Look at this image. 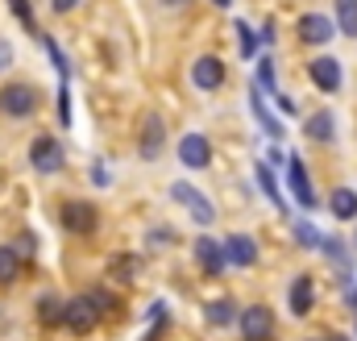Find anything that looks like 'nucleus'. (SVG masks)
I'll list each match as a JSON object with an SVG mask.
<instances>
[{
  "label": "nucleus",
  "mask_w": 357,
  "mask_h": 341,
  "mask_svg": "<svg viewBox=\"0 0 357 341\" xmlns=\"http://www.w3.org/2000/svg\"><path fill=\"white\" fill-rule=\"evenodd\" d=\"M354 250H357V233H354Z\"/></svg>",
  "instance_id": "a19ab883"
},
{
  "label": "nucleus",
  "mask_w": 357,
  "mask_h": 341,
  "mask_svg": "<svg viewBox=\"0 0 357 341\" xmlns=\"http://www.w3.org/2000/svg\"><path fill=\"white\" fill-rule=\"evenodd\" d=\"M17 279H21V254L13 246H0V287H8Z\"/></svg>",
  "instance_id": "4be33fe9"
},
{
  "label": "nucleus",
  "mask_w": 357,
  "mask_h": 341,
  "mask_svg": "<svg viewBox=\"0 0 357 341\" xmlns=\"http://www.w3.org/2000/svg\"><path fill=\"white\" fill-rule=\"evenodd\" d=\"M237 317H241V308H237V300H229V296L204 304V321H208L212 329H229V325H237Z\"/></svg>",
  "instance_id": "f3484780"
},
{
  "label": "nucleus",
  "mask_w": 357,
  "mask_h": 341,
  "mask_svg": "<svg viewBox=\"0 0 357 341\" xmlns=\"http://www.w3.org/2000/svg\"><path fill=\"white\" fill-rule=\"evenodd\" d=\"M38 104H42V96H38V87H33V84L13 80V84L0 87V113H4V117H13V121L33 117V113H38Z\"/></svg>",
  "instance_id": "f257e3e1"
},
{
  "label": "nucleus",
  "mask_w": 357,
  "mask_h": 341,
  "mask_svg": "<svg viewBox=\"0 0 357 341\" xmlns=\"http://www.w3.org/2000/svg\"><path fill=\"white\" fill-rule=\"evenodd\" d=\"M328 212L337 221H357V191L354 187H333L328 191Z\"/></svg>",
  "instance_id": "a211bd4d"
},
{
  "label": "nucleus",
  "mask_w": 357,
  "mask_h": 341,
  "mask_svg": "<svg viewBox=\"0 0 357 341\" xmlns=\"http://www.w3.org/2000/svg\"><path fill=\"white\" fill-rule=\"evenodd\" d=\"M258 87H262V92H278V87H274V63H270V59L258 63Z\"/></svg>",
  "instance_id": "7c9ffc66"
},
{
  "label": "nucleus",
  "mask_w": 357,
  "mask_h": 341,
  "mask_svg": "<svg viewBox=\"0 0 357 341\" xmlns=\"http://www.w3.org/2000/svg\"><path fill=\"white\" fill-rule=\"evenodd\" d=\"M303 138L307 142H333L337 138V117L328 113V108H320V113H312V117H303Z\"/></svg>",
  "instance_id": "dca6fc26"
},
{
  "label": "nucleus",
  "mask_w": 357,
  "mask_h": 341,
  "mask_svg": "<svg viewBox=\"0 0 357 341\" xmlns=\"http://www.w3.org/2000/svg\"><path fill=\"white\" fill-rule=\"evenodd\" d=\"M33 246H38V242H33V233H21V242H17L13 250H17V254L25 258V254H33Z\"/></svg>",
  "instance_id": "72a5a7b5"
},
{
  "label": "nucleus",
  "mask_w": 357,
  "mask_h": 341,
  "mask_svg": "<svg viewBox=\"0 0 357 341\" xmlns=\"http://www.w3.org/2000/svg\"><path fill=\"white\" fill-rule=\"evenodd\" d=\"M237 38H241V55L254 59V55H258V38H254V29H250L245 21H237Z\"/></svg>",
  "instance_id": "cd10ccee"
},
{
  "label": "nucleus",
  "mask_w": 357,
  "mask_h": 341,
  "mask_svg": "<svg viewBox=\"0 0 357 341\" xmlns=\"http://www.w3.org/2000/svg\"><path fill=\"white\" fill-rule=\"evenodd\" d=\"M54 4V13H71V8H79V0H50Z\"/></svg>",
  "instance_id": "c9c22d12"
},
{
  "label": "nucleus",
  "mask_w": 357,
  "mask_h": 341,
  "mask_svg": "<svg viewBox=\"0 0 357 341\" xmlns=\"http://www.w3.org/2000/svg\"><path fill=\"white\" fill-rule=\"evenodd\" d=\"M8 8H13V17L25 25V29H33V8H29V0H4Z\"/></svg>",
  "instance_id": "c85d7f7f"
},
{
  "label": "nucleus",
  "mask_w": 357,
  "mask_h": 341,
  "mask_svg": "<svg viewBox=\"0 0 357 341\" xmlns=\"http://www.w3.org/2000/svg\"><path fill=\"white\" fill-rule=\"evenodd\" d=\"M191 254H195V262L204 266V275H225L229 270V262H225V246L216 242V238H195V246H191Z\"/></svg>",
  "instance_id": "4468645a"
},
{
  "label": "nucleus",
  "mask_w": 357,
  "mask_h": 341,
  "mask_svg": "<svg viewBox=\"0 0 357 341\" xmlns=\"http://www.w3.org/2000/svg\"><path fill=\"white\" fill-rule=\"evenodd\" d=\"M67 163V154H63V142L59 138H50V133H38L33 142H29V167L42 170V175H59Z\"/></svg>",
  "instance_id": "f03ea898"
},
{
  "label": "nucleus",
  "mask_w": 357,
  "mask_h": 341,
  "mask_svg": "<svg viewBox=\"0 0 357 341\" xmlns=\"http://www.w3.org/2000/svg\"><path fill=\"white\" fill-rule=\"evenodd\" d=\"M162 4H167V8H183V4H187V0H162Z\"/></svg>",
  "instance_id": "58836bf2"
},
{
  "label": "nucleus",
  "mask_w": 357,
  "mask_h": 341,
  "mask_svg": "<svg viewBox=\"0 0 357 341\" xmlns=\"http://www.w3.org/2000/svg\"><path fill=\"white\" fill-rule=\"evenodd\" d=\"M212 4H220V8H229V4H233V0H212Z\"/></svg>",
  "instance_id": "ea45409f"
},
{
  "label": "nucleus",
  "mask_w": 357,
  "mask_h": 341,
  "mask_svg": "<svg viewBox=\"0 0 357 341\" xmlns=\"http://www.w3.org/2000/svg\"><path fill=\"white\" fill-rule=\"evenodd\" d=\"M287 308H291V317H307L316 308V283H312V275H295V283L287 291Z\"/></svg>",
  "instance_id": "2eb2a0df"
},
{
  "label": "nucleus",
  "mask_w": 357,
  "mask_h": 341,
  "mask_svg": "<svg viewBox=\"0 0 357 341\" xmlns=\"http://www.w3.org/2000/svg\"><path fill=\"white\" fill-rule=\"evenodd\" d=\"M63 304L59 296H38V321L42 325H63Z\"/></svg>",
  "instance_id": "5701e85b"
},
{
  "label": "nucleus",
  "mask_w": 357,
  "mask_h": 341,
  "mask_svg": "<svg viewBox=\"0 0 357 341\" xmlns=\"http://www.w3.org/2000/svg\"><path fill=\"white\" fill-rule=\"evenodd\" d=\"M220 246H225V262H229L233 270H250V266L258 262V242H254L250 233H229Z\"/></svg>",
  "instance_id": "f8f14e48"
},
{
  "label": "nucleus",
  "mask_w": 357,
  "mask_h": 341,
  "mask_svg": "<svg viewBox=\"0 0 357 341\" xmlns=\"http://www.w3.org/2000/svg\"><path fill=\"white\" fill-rule=\"evenodd\" d=\"M237 329H241L245 341H270L274 338V312H270L266 304H250V308H241Z\"/></svg>",
  "instance_id": "423d86ee"
},
{
  "label": "nucleus",
  "mask_w": 357,
  "mask_h": 341,
  "mask_svg": "<svg viewBox=\"0 0 357 341\" xmlns=\"http://www.w3.org/2000/svg\"><path fill=\"white\" fill-rule=\"evenodd\" d=\"M96 321H100V312L91 308L88 296H75V300H67V304H63V325H67L75 338L91 333V329H96Z\"/></svg>",
  "instance_id": "1a4fd4ad"
},
{
  "label": "nucleus",
  "mask_w": 357,
  "mask_h": 341,
  "mask_svg": "<svg viewBox=\"0 0 357 341\" xmlns=\"http://www.w3.org/2000/svg\"><path fill=\"white\" fill-rule=\"evenodd\" d=\"M88 300H91V308H96L100 317H108V312H116V300H112L108 291H88Z\"/></svg>",
  "instance_id": "c756f323"
},
{
  "label": "nucleus",
  "mask_w": 357,
  "mask_h": 341,
  "mask_svg": "<svg viewBox=\"0 0 357 341\" xmlns=\"http://www.w3.org/2000/svg\"><path fill=\"white\" fill-rule=\"evenodd\" d=\"M59 121H63V129L71 125V92H67V84L59 87Z\"/></svg>",
  "instance_id": "2f4dec72"
},
{
  "label": "nucleus",
  "mask_w": 357,
  "mask_h": 341,
  "mask_svg": "<svg viewBox=\"0 0 357 341\" xmlns=\"http://www.w3.org/2000/svg\"><path fill=\"white\" fill-rule=\"evenodd\" d=\"M171 200L178 204H187L191 208V217L208 229V225H216V208H212V200L199 191V187H191V183H171Z\"/></svg>",
  "instance_id": "0eeeda50"
},
{
  "label": "nucleus",
  "mask_w": 357,
  "mask_h": 341,
  "mask_svg": "<svg viewBox=\"0 0 357 341\" xmlns=\"http://www.w3.org/2000/svg\"><path fill=\"white\" fill-rule=\"evenodd\" d=\"M295 38H299L303 46H328V42L337 38V21H333L328 13H303L299 25H295Z\"/></svg>",
  "instance_id": "39448f33"
},
{
  "label": "nucleus",
  "mask_w": 357,
  "mask_h": 341,
  "mask_svg": "<svg viewBox=\"0 0 357 341\" xmlns=\"http://www.w3.org/2000/svg\"><path fill=\"white\" fill-rule=\"evenodd\" d=\"M162 142H167V121H162L158 108H150V113L142 117V129H137V154H142L146 163H154V159L162 154Z\"/></svg>",
  "instance_id": "7ed1b4c3"
},
{
  "label": "nucleus",
  "mask_w": 357,
  "mask_h": 341,
  "mask_svg": "<svg viewBox=\"0 0 357 341\" xmlns=\"http://www.w3.org/2000/svg\"><path fill=\"white\" fill-rule=\"evenodd\" d=\"M295 242H299L303 250H320V246H324V233H320L316 225H307V221H295Z\"/></svg>",
  "instance_id": "393cba45"
},
{
  "label": "nucleus",
  "mask_w": 357,
  "mask_h": 341,
  "mask_svg": "<svg viewBox=\"0 0 357 341\" xmlns=\"http://www.w3.org/2000/svg\"><path fill=\"white\" fill-rule=\"evenodd\" d=\"M59 221H63L67 233L88 238V233H96V225H100V212H96V204H88V200H67L59 208Z\"/></svg>",
  "instance_id": "20e7f679"
},
{
  "label": "nucleus",
  "mask_w": 357,
  "mask_h": 341,
  "mask_svg": "<svg viewBox=\"0 0 357 341\" xmlns=\"http://www.w3.org/2000/svg\"><path fill=\"white\" fill-rule=\"evenodd\" d=\"M254 179H258V187L266 191V200L274 204V208H287V204H282V191H278V179H274V170H270V163H258V167H254Z\"/></svg>",
  "instance_id": "aec40b11"
},
{
  "label": "nucleus",
  "mask_w": 357,
  "mask_h": 341,
  "mask_svg": "<svg viewBox=\"0 0 357 341\" xmlns=\"http://www.w3.org/2000/svg\"><path fill=\"white\" fill-rule=\"evenodd\" d=\"M320 250L333 258V266H337V275H341V279H349V250H345V246H341L337 238H328V242H324Z\"/></svg>",
  "instance_id": "b1692460"
},
{
  "label": "nucleus",
  "mask_w": 357,
  "mask_h": 341,
  "mask_svg": "<svg viewBox=\"0 0 357 341\" xmlns=\"http://www.w3.org/2000/svg\"><path fill=\"white\" fill-rule=\"evenodd\" d=\"M13 63V46L8 42H0V67H8Z\"/></svg>",
  "instance_id": "e433bc0d"
},
{
  "label": "nucleus",
  "mask_w": 357,
  "mask_h": 341,
  "mask_svg": "<svg viewBox=\"0 0 357 341\" xmlns=\"http://www.w3.org/2000/svg\"><path fill=\"white\" fill-rule=\"evenodd\" d=\"M324 341H349L345 333H324Z\"/></svg>",
  "instance_id": "4c0bfd02"
},
{
  "label": "nucleus",
  "mask_w": 357,
  "mask_h": 341,
  "mask_svg": "<svg viewBox=\"0 0 357 341\" xmlns=\"http://www.w3.org/2000/svg\"><path fill=\"white\" fill-rule=\"evenodd\" d=\"M250 104H254V117H258V125H266L270 138H282V125H278V121L270 117V108L262 104V87H258V84L250 87Z\"/></svg>",
  "instance_id": "412c9836"
},
{
  "label": "nucleus",
  "mask_w": 357,
  "mask_h": 341,
  "mask_svg": "<svg viewBox=\"0 0 357 341\" xmlns=\"http://www.w3.org/2000/svg\"><path fill=\"white\" fill-rule=\"evenodd\" d=\"M108 270H112V279H121V283H129V279L137 275V258H129V254H116L112 262H108Z\"/></svg>",
  "instance_id": "a878e982"
},
{
  "label": "nucleus",
  "mask_w": 357,
  "mask_h": 341,
  "mask_svg": "<svg viewBox=\"0 0 357 341\" xmlns=\"http://www.w3.org/2000/svg\"><path fill=\"white\" fill-rule=\"evenodd\" d=\"M175 242V229H150V246H171Z\"/></svg>",
  "instance_id": "473e14b6"
},
{
  "label": "nucleus",
  "mask_w": 357,
  "mask_h": 341,
  "mask_svg": "<svg viewBox=\"0 0 357 341\" xmlns=\"http://www.w3.org/2000/svg\"><path fill=\"white\" fill-rule=\"evenodd\" d=\"M287 183H291V196H295V204H299L303 212L320 208V204H316V191H312V179H307V167H303L299 154L287 159Z\"/></svg>",
  "instance_id": "6e6552de"
},
{
  "label": "nucleus",
  "mask_w": 357,
  "mask_h": 341,
  "mask_svg": "<svg viewBox=\"0 0 357 341\" xmlns=\"http://www.w3.org/2000/svg\"><path fill=\"white\" fill-rule=\"evenodd\" d=\"M307 75H312V84L320 87L324 96H337L341 84H345V75H341V63L333 59V55H320V59H312L307 63Z\"/></svg>",
  "instance_id": "9d476101"
},
{
  "label": "nucleus",
  "mask_w": 357,
  "mask_h": 341,
  "mask_svg": "<svg viewBox=\"0 0 357 341\" xmlns=\"http://www.w3.org/2000/svg\"><path fill=\"white\" fill-rule=\"evenodd\" d=\"M178 163L187 170H208L212 167V142H208L204 133H187V138L178 142Z\"/></svg>",
  "instance_id": "ddd939ff"
},
{
  "label": "nucleus",
  "mask_w": 357,
  "mask_h": 341,
  "mask_svg": "<svg viewBox=\"0 0 357 341\" xmlns=\"http://www.w3.org/2000/svg\"><path fill=\"white\" fill-rule=\"evenodd\" d=\"M225 80H229V71H225V63L216 55H199L191 63V84L199 92H216V87H225Z\"/></svg>",
  "instance_id": "9b49d317"
},
{
  "label": "nucleus",
  "mask_w": 357,
  "mask_h": 341,
  "mask_svg": "<svg viewBox=\"0 0 357 341\" xmlns=\"http://www.w3.org/2000/svg\"><path fill=\"white\" fill-rule=\"evenodd\" d=\"M42 46H46V55L54 59V67H59V75H63V84H67V75H71V67H67V55L59 50V42H54L50 34H42Z\"/></svg>",
  "instance_id": "bb28decb"
},
{
  "label": "nucleus",
  "mask_w": 357,
  "mask_h": 341,
  "mask_svg": "<svg viewBox=\"0 0 357 341\" xmlns=\"http://www.w3.org/2000/svg\"><path fill=\"white\" fill-rule=\"evenodd\" d=\"M91 183H96V187H108V175H104V163H91Z\"/></svg>",
  "instance_id": "f704fd0d"
},
{
  "label": "nucleus",
  "mask_w": 357,
  "mask_h": 341,
  "mask_svg": "<svg viewBox=\"0 0 357 341\" xmlns=\"http://www.w3.org/2000/svg\"><path fill=\"white\" fill-rule=\"evenodd\" d=\"M337 4V34H345V38H357V0H333Z\"/></svg>",
  "instance_id": "6ab92c4d"
},
{
  "label": "nucleus",
  "mask_w": 357,
  "mask_h": 341,
  "mask_svg": "<svg viewBox=\"0 0 357 341\" xmlns=\"http://www.w3.org/2000/svg\"><path fill=\"white\" fill-rule=\"evenodd\" d=\"M312 341H316V338H312Z\"/></svg>",
  "instance_id": "79ce46f5"
}]
</instances>
